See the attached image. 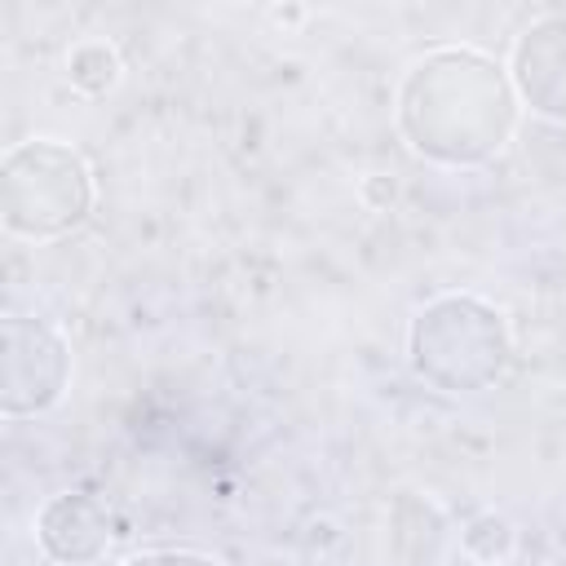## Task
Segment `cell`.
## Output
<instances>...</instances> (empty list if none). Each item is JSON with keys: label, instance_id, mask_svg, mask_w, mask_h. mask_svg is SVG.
<instances>
[{"label": "cell", "instance_id": "obj_7", "mask_svg": "<svg viewBox=\"0 0 566 566\" xmlns=\"http://www.w3.org/2000/svg\"><path fill=\"white\" fill-rule=\"evenodd\" d=\"M115 75H119V57L111 53V44L88 40V44H80V49L71 53V80H75L84 93H102V88H111Z\"/></svg>", "mask_w": 566, "mask_h": 566}, {"label": "cell", "instance_id": "obj_5", "mask_svg": "<svg viewBox=\"0 0 566 566\" xmlns=\"http://www.w3.org/2000/svg\"><path fill=\"white\" fill-rule=\"evenodd\" d=\"M513 84L535 115L566 124V13L539 18L513 49Z\"/></svg>", "mask_w": 566, "mask_h": 566}, {"label": "cell", "instance_id": "obj_8", "mask_svg": "<svg viewBox=\"0 0 566 566\" xmlns=\"http://www.w3.org/2000/svg\"><path fill=\"white\" fill-rule=\"evenodd\" d=\"M119 566H226L208 553H190V548H155V553H142V557H128Z\"/></svg>", "mask_w": 566, "mask_h": 566}, {"label": "cell", "instance_id": "obj_2", "mask_svg": "<svg viewBox=\"0 0 566 566\" xmlns=\"http://www.w3.org/2000/svg\"><path fill=\"white\" fill-rule=\"evenodd\" d=\"M407 349H411L416 376L447 394L491 389L513 358L504 314L495 305H486L478 296H460V292L438 296L416 314Z\"/></svg>", "mask_w": 566, "mask_h": 566}, {"label": "cell", "instance_id": "obj_6", "mask_svg": "<svg viewBox=\"0 0 566 566\" xmlns=\"http://www.w3.org/2000/svg\"><path fill=\"white\" fill-rule=\"evenodd\" d=\"M35 539H40V548L53 562L84 566V562H97L106 553V544H111V517H106V509L93 495L66 491V495H53L40 509Z\"/></svg>", "mask_w": 566, "mask_h": 566}, {"label": "cell", "instance_id": "obj_3", "mask_svg": "<svg viewBox=\"0 0 566 566\" xmlns=\"http://www.w3.org/2000/svg\"><path fill=\"white\" fill-rule=\"evenodd\" d=\"M93 208V177L80 150L35 137L18 142L0 164V212L13 234L57 239Z\"/></svg>", "mask_w": 566, "mask_h": 566}, {"label": "cell", "instance_id": "obj_4", "mask_svg": "<svg viewBox=\"0 0 566 566\" xmlns=\"http://www.w3.org/2000/svg\"><path fill=\"white\" fill-rule=\"evenodd\" d=\"M0 407L4 416L49 411L71 380V345L44 318L9 314L0 327Z\"/></svg>", "mask_w": 566, "mask_h": 566}, {"label": "cell", "instance_id": "obj_1", "mask_svg": "<svg viewBox=\"0 0 566 566\" xmlns=\"http://www.w3.org/2000/svg\"><path fill=\"white\" fill-rule=\"evenodd\" d=\"M398 124L424 159L482 164L509 142L517 97L491 57L473 49H438L402 80Z\"/></svg>", "mask_w": 566, "mask_h": 566}]
</instances>
